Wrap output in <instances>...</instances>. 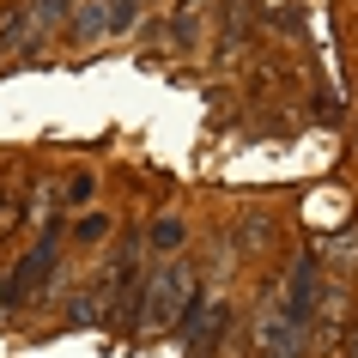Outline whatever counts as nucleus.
Masks as SVG:
<instances>
[{
    "mask_svg": "<svg viewBox=\"0 0 358 358\" xmlns=\"http://www.w3.org/2000/svg\"><path fill=\"white\" fill-rule=\"evenodd\" d=\"M189 298H194V267H189V255H170V262H158V273H146L128 328L134 334H170L182 322V310H189Z\"/></svg>",
    "mask_w": 358,
    "mask_h": 358,
    "instance_id": "f257e3e1",
    "label": "nucleus"
},
{
    "mask_svg": "<svg viewBox=\"0 0 358 358\" xmlns=\"http://www.w3.org/2000/svg\"><path fill=\"white\" fill-rule=\"evenodd\" d=\"M140 255H146V237H128V243L110 249V267H103V280H97V292H92L103 322H134V303H140V285H146Z\"/></svg>",
    "mask_w": 358,
    "mask_h": 358,
    "instance_id": "f03ea898",
    "label": "nucleus"
},
{
    "mask_svg": "<svg viewBox=\"0 0 358 358\" xmlns=\"http://www.w3.org/2000/svg\"><path fill=\"white\" fill-rule=\"evenodd\" d=\"M322 303H328V285H322V262L316 255H298L292 273H285V292H280V322L310 334L322 322Z\"/></svg>",
    "mask_w": 358,
    "mask_h": 358,
    "instance_id": "7ed1b4c3",
    "label": "nucleus"
},
{
    "mask_svg": "<svg viewBox=\"0 0 358 358\" xmlns=\"http://www.w3.org/2000/svg\"><path fill=\"white\" fill-rule=\"evenodd\" d=\"M231 328V303L213 298V292H194L189 310H182V322H176V334H182V346L189 352H207V346H219V334Z\"/></svg>",
    "mask_w": 358,
    "mask_h": 358,
    "instance_id": "20e7f679",
    "label": "nucleus"
},
{
    "mask_svg": "<svg viewBox=\"0 0 358 358\" xmlns=\"http://www.w3.org/2000/svg\"><path fill=\"white\" fill-rule=\"evenodd\" d=\"M55 262H61V231L49 225V231H43V243L31 249L19 267H13V280H6V303H24L31 292H43V285H49V273H55Z\"/></svg>",
    "mask_w": 358,
    "mask_h": 358,
    "instance_id": "39448f33",
    "label": "nucleus"
},
{
    "mask_svg": "<svg viewBox=\"0 0 358 358\" xmlns=\"http://www.w3.org/2000/svg\"><path fill=\"white\" fill-rule=\"evenodd\" d=\"M280 237V225L267 219V213H243L237 225H231V249H243V255H267Z\"/></svg>",
    "mask_w": 358,
    "mask_h": 358,
    "instance_id": "423d86ee",
    "label": "nucleus"
},
{
    "mask_svg": "<svg viewBox=\"0 0 358 358\" xmlns=\"http://www.w3.org/2000/svg\"><path fill=\"white\" fill-rule=\"evenodd\" d=\"M316 262H328V267H334V273H352V267H358V231L346 225V231H340V237H328V249H322Z\"/></svg>",
    "mask_w": 358,
    "mask_h": 358,
    "instance_id": "0eeeda50",
    "label": "nucleus"
},
{
    "mask_svg": "<svg viewBox=\"0 0 358 358\" xmlns=\"http://www.w3.org/2000/svg\"><path fill=\"white\" fill-rule=\"evenodd\" d=\"M73 37H79V43H92V37H110L103 0H79V6H73Z\"/></svg>",
    "mask_w": 358,
    "mask_h": 358,
    "instance_id": "6e6552de",
    "label": "nucleus"
},
{
    "mask_svg": "<svg viewBox=\"0 0 358 358\" xmlns=\"http://www.w3.org/2000/svg\"><path fill=\"white\" fill-rule=\"evenodd\" d=\"M146 243L170 262V255H182V243H189V225H182V219H158V225L146 231Z\"/></svg>",
    "mask_w": 358,
    "mask_h": 358,
    "instance_id": "1a4fd4ad",
    "label": "nucleus"
},
{
    "mask_svg": "<svg viewBox=\"0 0 358 358\" xmlns=\"http://www.w3.org/2000/svg\"><path fill=\"white\" fill-rule=\"evenodd\" d=\"M219 43H225V49H243V43H249V0H231V13H225V31H219Z\"/></svg>",
    "mask_w": 358,
    "mask_h": 358,
    "instance_id": "9d476101",
    "label": "nucleus"
},
{
    "mask_svg": "<svg viewBox=\"0 0 358 358\" xmlns=\"http://www.w3.org/2000/svg\"><path fill=\"white\" fill-rule=\"evenodd\" d=\"M24 213H31V201H24L19 189H13V194H0V243H6V237L24 225Z\"/></svg>",
    "mask_w": 358,
    "mask_h": 358,
    "instance_id": "9b49d317",
    "label": "nucleus"
},
{
    "mask_svg": "<svg viewBox=\"0 0 358 358\" xmlns=\"http://www.w3.org/2000/svg\"><path fill=\"white\" fill-rule=\"evenodd\" d=\"M140 13H146V0H103L110 31H134V24H140Z\"/></svg>",
    "mask_w": 358,
    "mask_h": 358,
    "instance_id": "f8f14e48",
    "label": "nucleus"
},
{
    "mask_svg": "<svg viewBox=\"0 0 358 358\" xmlns=\"http://www.w3.org/2000/svg\"><path fill=\"white\" fill-rule=\"evenodd\" d=\"M103 237H110V219H103V213L73 219V243H103Z\"/></svg>",
    "mask_w": 358,
    "mask_h": 358,
    "instance_id": "ddd939ff",
    "label": "nucleus"
},
{
    "mask_svg": "<svg viewBox=\"0 0 358 358\" xmlns=\"http://www.w3.org/2000/svg\"><path fill=\"white\" fill-rule=\"evenodd\" d=\"M97 194V182H92V170H79L73 182H67V207H85V201H92Z\"/></svg>",
    "mask_w": 358,
    "mask_h": 358,
    "instance_id": "4468645a",
    "label": "nucleus"
},
{
    "mask_svg": "<svg viewBox=\"0 0 358 358\" xmlns=\"http://www.w3.org/2000/svg\"><path fill=\"white\" fill-rule=\"evenodd\" d=\"M201 6H213V0H182V13H201Z\"/></svg>",
    "mask_w": 358,
    "mask_h": 358,
    "instance_id": "2eb2a0df",
    "label": "nucleus"
}]
</instances>
